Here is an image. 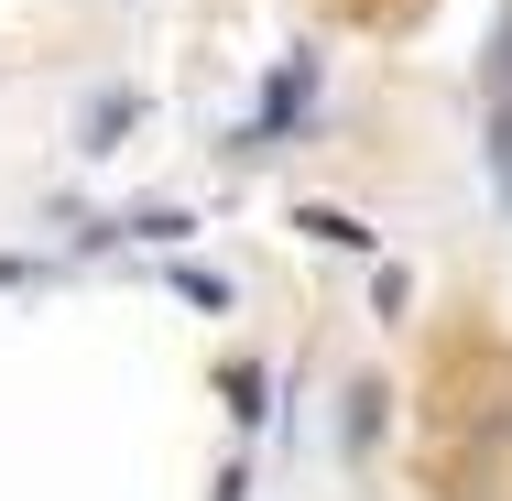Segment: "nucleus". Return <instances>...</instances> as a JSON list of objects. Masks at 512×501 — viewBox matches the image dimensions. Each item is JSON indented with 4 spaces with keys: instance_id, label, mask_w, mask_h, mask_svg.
<instances>
[{
    "instance_id": "nucleus-1",
    "label": "nucleus",
    "mask_w": 512,
    "mask_h": 501,
    "mask_svg": "<svg viewBox=\"0 0 512 501\" xmlns=\"http://www.w3.org/2000/svg\"><path fill=\"white\" fill-rule=\"evenodd\" d=\"M491 175L512 197V22H502V55H491Z\"/></svg>"
},
{
    "instance_id": "nucleus-2",
    "label": "nucleus",
    "mask_w": 512,
    "mask_h": 501,
    "mask_svg": "<svg viewBox=\"0 0 512 501\" xmlns=\"http://www.w3.org/2000/svg\"><path fill=\"white\" fill-rule=\"evenodd\" d=\"M382 403H393L382 382H360V393H349V447H371V436H382Z\"/></svg>"
}]
</instances>
